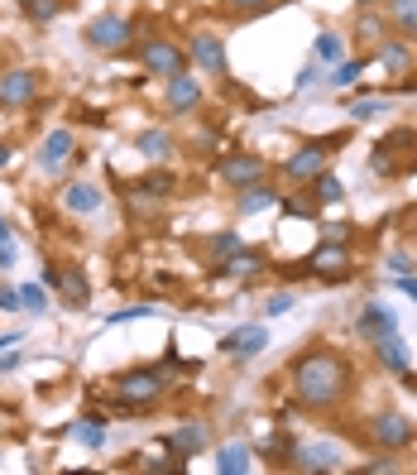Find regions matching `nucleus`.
Instances as JSON below:
<instances>
[{"mask_svg": "<svg viewBox=\"0 0 417 475\" xmlns=\"http://www.w3.org/2000/svg\"><path fill=\"white\" fill-rule=\"evenodd\" d=\"M355 389V365L336 346H307L293 360V394L307 408H336Z\"/></svg>", "mask_w": 417, "mask_h": 475, "instance_id": "nucleus-1", "label": "nucleus"}, {"mask_svg": "<svg viewBox=\"0 0 417 475\" xmlns=\"http://www.w3.org/2000/svg\"><path fill=\"white\" fill-rule=\"evenodd\" d=\"M369 169L384 173V178L413 173V169H417V130H408V125L389 130V135L374 145V154H369Z\"/></svg>", "mask_w": 417, "mask_h": 475, "instance_id": "nucleus-2", "label": "nucleus"}, {"mask_svg": "<svg viewBox=\"0 0 417 475\" xmlns=\"http://www.w3.org/2000/svg\"><path fill=\"white\" fill-rule=\"evenodd\" d=\"M169 389V375L159 370V365H145V370H125L115 375V399L125 403V408H139V403H153Z\"/></svg>", "mask_w": 417, "mask_h": 475, "instance_id": "nucleus-3", "label": "nucleus"}, {"mask_svg": "<svg viewBox=\"0 0 417 475\" xmlns=\"http://www.w3.org/2000/svg\"><path fill=\"white\" fill-rule=\"evenodd\" d=\"M369 442L384 447V451H408V447L417 442L413 418H408V413H398V408L374 413V418H369Z\"/></svg>", "mask_w": 417, "mask_h": 475, "instance_id": "nucleus-4", "label": "nucleus"}, {"mask_svg": "<svg viewBox=\"0 0 417 475\" xmlns=\"http://www.w3.org/2000/svg\"><path fill=\"white\" fill-rule=\"evenodd\" d=\"M139 63L149 67L153 77H177V73H187V49H177L173 39H163V34H153V39L139 44Z\"/></svg>", "mask_w": 417, "mask_h": 475, "instance_id": "nucleus-5", "label": "nucleus"}, {"mask_svg": "<svg viewBox=\"0 0 417 475\" xmlns=\"http://www.w3.org/2000/svg\"><path fill=\"white\" fill-rule=\"evenodd\" d=\"M307 274H317V279H327V283H341V279H350L355 269H350V250H345V241H321L312 259H307Z\"/></svg>", "mask_w": 417, "mask_h": 475, "instance_id": "nucleus-6", "label": "nucleus"}, {"mask_svg": "<svg viewBox=\"0 0 417 475\" xmlns=\"http://www.w3.org/2000/svg\"><path fill=\"white\" fill-rule=\"evenodd\" d=\"M221 183L225 187H249V183H269V163L259 159V154H245V149H235V154H225L221 159Z\"/></svg>", "mask_w": 417, "mask_h": 475, "instance_id": "nucleus-7", "label": "nucleus"}, {"mask_svg": "<svg viewBox=\"0 0 417 475\" xmlns=\"http://www.w3.org/2000/svg\"><path fill=\"white\" fill-rule=\"evenodd\" d=\"M87 44L97 53H125L130 49V20L125 15H97L87 25Z\"/></svg>", "mask_w": 417, "mask_h": 475, "instance_id": "nucleus-8", "label": "nucleus"}, {"mask_svg": "<svg viewBox=\"0 0 417 475\" xmlns=\"http://www.w3.org/2000/svg\"><path fill=\"white\" fill-rule=\"evenodd\" d=\"M193 67H201V73H211V77H231V58H225V39L221 34H211V29H201L193 34Z\"/></svg>", "mask_w": 417, "mask_h": 475, "instance_id": "nucleus-9", "label": "nucleus"}, {"mask_svg": "<svg viewBox=\"0 0 417 475\" xmlns=\"http://www.w3.org/2000/svg\"><path fill=\"white\" fill-rule=\"evenodd\" d=\"M269 346V327L264 322H245V327H231L221 336V355H231V360H249V355H259Z\"/></svg>", "mask_w": 417, "mask_h": 475, "instance_id": "nucleus-10", "label": "nucleus"}, {"mask_svg": "<svg viewBox=\"0 0 417 475\" xmlns=\"http://www.w3.org/2000/svg\"><path fill=\"white\" fill-rule=\"evenodd\" d=\"M34 101H39V73L34 67H10L0 77V106L20 111V106H34Z\"/></svg>", "mask_w": 417, "mask_h": 475, "instance_id": "nucleus-11", "label": "nucleus"}, {"mask_svg": "<svg viewBox=\"0 0 417 475\" xmlns=\"http://www.w3.org/2000/svg\"><path fill=\"white\" fill-rule=\"evenodd\" d=\"M389 15H384V10H374V5H360V15H355V29H350V44H355V49H360V53H374L379 49V44H384L389 39Z\"/></svg>", "mask_w": 417, "mask_h": 475, "instance_id": "nucleus-12", "label": "nucleus"}, {"mask_svg": "<svg viewBox=\"0 0 417 475\" xmlns=\"http://www.w3.org/2000/svg\"><path fill=\"white\" fill-rule=\"evenodd\" d=\"M293 466L297 471H341V447L336 442H303L293 447Z\"/></svg>", "mask_w": 417, "mask_h": 475, "instance_id": "nucleus-13", "label": "nucleus"}, {"mask_svg": "<svg viewBox=\"0 0 417 475\" xmlns=\"http://www.w3.org/2000/svg\"><path fill=\"white\" fill-rule=\"evenodd\" d=\"M327 145H331V139H312V145H303V149H297L288 163H283V173L297 178V183H303V178L312 183V178H317L321 169H327V154H331Z\"/></svg>", "mask_w": 417, "mask_h": 475, "instance_id": "nucleus-14", "label": "nucleus"}, {"mask_svg": "<svg viewBox=\"0 0 417 475\" xmlns=\"http://www.w3.org/2000/svg\"><path fill=\"white\" fill-rule=\"evenodd\" d=\"M163 106H169V115H193L201 106V82L193 73L169 77V97H163Z\"/></svg>", "mask_w": 417, "mask_h": 475, "instance_id": "nucleus-15", "label": "nucleus"}, {"mask_svg": "<svg viewBox=\"0 0 417 475\" xmlns=\"http://www.w3.org/2000/svg\"><path fill=\"white\" fill-rule=\"evenodd\" d=\"M374 360L384 365V370H393V375H408L413 370V351H408V341H403L398 331L374 336Z\"/></svg>", "mask_w": 417, "mask_h": 475, "instance_id": "nucleus-16", "label": "nucleus"}, {"mask_svg": "<svg viewBox=\"0 0 417 475\" xmlns=\"http://www.w3.org/2000/svg\"><path fill=\"white\" fill-rule=\"evenodd\" d=\"M211 447V427L207 423H183L169 432V451L173 456H197V451Z\"/></svg>", "mask_w": 417, "mask_h": 475, "instance_id": "nucleus-17", "label": "nucleus"}, {"mask_svg": "<svg viewBox=\"0 0 417 475\" xmlns=\"http://www.w3.org/2000/svg\"><path fill=\"white\" fill-rule=\"evenodd\" d=\"M53 289L63 293V303H67V307H87V303H91V283H87V274H82L77 265H58Z\"/></svg>", "mask_w": 417, "mask_h": 475, "instance_id": "nucleus-18", "label": "nucleus"}, {"mask_svg": "<svg viewBox=\"0 0 417 475\" xmlns=\"http://www.w3.org/2000/svg\"><path fill=\"white\" fill-rule=\"evenodd\" d=\"M73 145H77L73 130H53V135L43 139V149H39V169H43V173H58V169H63V163L77 154Z\"/></svg>", "mask_w": 417, "mask_h": 475, "instance_id": "nucleus-19", "label": "nucleus"}, {"mask_svg": "<svg viewBox=\"0 0 417 475\" xmlns=\"http://www.w3.org/2000/svg\"><path fill=\"white\" fill-rule=\"evenodd\" d=\"M355 331L360 336H389V331H398V317H393V307H384V303H365V313H360V322H355Z\"/></svg>", "mask_w": 417, "mask_h": 475, "instance_id": "nucleus-20", "label": "nucleus"}, {"mask_svg": "<svg viewBox=\"0 0 417 475\" xmlns=\"http://www.w3.org/2000/svg\"><path fill=\"white\" fill-rule=\"evenodd\" d=\"M259 269H264V255H259V250H240V245H235L231 255L216 259V274H225V279H245V274H259Z\"/></svg>", "mask_w": 417, "mask_h": 475, "instance_id": "nucleus-21", "label": "nucleus"}, {"mask_svg": "<svg viewBox=\"0 0 417 475\" xmlns=\"http://www.w3.org/2000/svg\"><path fill=\"white\" fill-rule=\"evenodd\" d=\"M374 63H384L389 73H408V67H413V44L408 39H393V34H389V39L374 49Z\"/></svg>", "mask_w": 417, "mask_h": 475, "instance_id": "nucleus-22", "label": "nucleus"}, {"mask_svg": "<svg viewBox=\"0 0 417 475\" xmlns=\"http://www.w3.org/2000/svg\"><path fill=\"white\" fill-rule=\"evenodd\" d=\"M63 207L73 211V217H91V211H101V193L91 183H67L63 187Z\"/></svg>", "mask_w": 417, "mask_h": 475, "instance_id": "nucleus-23", "label": "nucleus"}, {"mask_svg": "<svg viewBox=\"0 0 417 475\" xmlns=\"http://www.w3.org/2000/svg\"><path fill=\"white\" fill-rule=\"evenodd\" d=\"M389 29H398V39L417 44V0H389Z\"/></svg>", "mask_w": 417, "mask_h": 475, "instance_id": "nucleus-24", "label": "nucleus"}, {"mask_svg": "<svg viewBox=\"0 0 417 475\" xmlns=\"http://www.w3.org/2000/svg\"><path fill=\"white\" fill-rule=\"evenodd\" d=\"M312 202H317V207H341V202H345V183L331 169H321L312 178Z\"/></svg>", "mask_w": 417, "mask_h": 475, "instance_id": "nucleus-25", "label": "nucleus"}, {"mask_svg": "<svg viewBox=\"0 0 417 475\" xmlns=\"http://www.w3.org/2000/svg\"><path fill=\"white\" fill-rule=\"evenodd\" d=\"M374 63V53H360V58H341V63H331V73H327V82L331 87H355L360 82V73Z\"/></svg>", "mask_w": 417, "mask_h": 475, "instance_id": "nucleus-26", "label": "nucleus"}, {"mask_svg": "<svg viewBox=\"0 0 417 475\" xmlns=\"http://www.w3.org/2000/svg\"><path fill=\"white\" fill-rule=\"evenodd\" d=\"M264 207H279V187H264V183H249L240 187V197H235V211H264Z\"/></svg>", "mask_w": 417, "mask_h": 475, "instance_id": "nucleus-27", "label": "nucleus"}, {"mask_svg": "<svg viewBox=\"0 0 417 475\" xmlns=\"http://www.w3.org/2000/svg\"><path fill=\"white\" fill-rule=\"evenodd\" d=\"M135 149L145 154V159L163 163V159H169V154H173V135H169V130H145V135L135 139Z\"/></svg>", "mask_w": 417, "mask_h": 475, "instance_id": "nucleus-28", "label": "nucleus"}, {"mask_svg": "<svg viewBox=\"0 0 417 475\" xmlns=\"http://www.w3.org/2000/svg\"><path fill=\"white\" fill-rule=\"evenodd\" d=\"M249 466H255V461H249V447H240V442L216 451V471H225V475H245Z\"/></svg>", "mask_w": 417, "mask_h": 475, "instance_id": "nucleus-29", "label": "nucleus"}, {"mask_svg": "<svg viewBox=\"0 0 417 475\" xmlns=\"http://www.w3.org/2000/svg\"><path fill=\"white\" fill-rule=\"evenodd\" d=\"M317 63H341V58H345V39H341V34H317Z\"/></svg>", "mask_w": 417, "mask_h": 475, "instance_id": "nucleus-30", "label": "nucleus"}, {"mask_svg": "<svg viewBox=\"0 0 417 475\" xmlns=\"http://www.w3.org/2000/svg\"><path fill=\"white\" fill-rule=\"evenodd\" d=\"M135 187H139V193H145L149 202H163V197L173 193V173H163V169H159V173H149L145 183H135Z\"/></svg>", "mask_w": 417, "mask_h": 475, "instance_id": "nucleus-31", "label": "nucleus"}, {"mask_svg": "<svg viewBox=\"0 0 417 475\" xmlns=\"http://www.w3.org/2000/svg\"><path fill=\"white\" fill-rule=\"evenodd\" d=\"M20 303L29 307V313H49V289H43V283H25V289H20Z\"/></svg>", "mask_w": 417, "mask_h": 475, "instance_id": "nucleus-32", "label": "nucleus"}, {"mask_svg": "<svg viewBox=\"0 0 417 475\" xmlns=\"http://www.w3.org/2000/svg\"><path fill=\"white\" fill-rule=\"evenodd\" d=\"M345 111H350V121H374L379 111H389V101L384 97H365V101H350Z\"/></svg>", "mask_w": 417, "mask_h": 475, "instance_id": "nucleus-33", "label": "nucleus"}, {"mask_svg": "<svg viewBox=\"0 0 417 475\" xmlns=\"http://www.w3.org/2000/svg\"><path fill=\"white\" fill-rule=\"evenodd\" d=\"M269 5H273V0H225V10H231L235 20H259Z\"/></svg>", "mask_w": 417, "mask_h": 475, "instance_id": "nucleus-34", "label": "nucleus"}, {"mask_svg": "<svg viewBox=\"0 0 417 475\" xmlns=\"http://www.w3.org/2000/svg\"><path fill=\"white\" fill-rule=\"evenodd\" d=\"M58 10H63V0H29L25 15L34 20V25H49V20H58Z\"/></svg>", "mask_w": 417, "mask_h": 475, "instance_id": "nucleus-35", "label": "nucleus"}, {"mask_svg": "<svg viewBox=\"0 0 417 475\" xmlns=\"http://www.w3.org/2000/svg\"><path fill=\"white\" fill-rule=\"evenodd\" d=\"M73 437L82 447H101L106 442V427H101V418H91V423H73Z\"/></svg>", "mask_w": 417, "mask_h": 475, "instance_id": "nucleus-36", "label": "nucleus"}, {"mask_svg": "<svg viewBox=\"0 0 417 475\" xmlns=\"http://www.w3.org/2000/svg\"><path fill=\"white\" fill-rule=\"evenodd\" d=\"M0 269H15V231L5 217H0Z\"/></svg>", "mask_w": 417, "mask_h": 475, "instance_id": "nucleus-37", "label": "nucleus"}, {"mask_svg": "<svg viewBox=\"0 0 417 475\" xmlns=\"http://www.w3.org/2000/svg\"><path fill=\"white\" fill-rule=\"evenodd\" d=\"M293 303H297V298H293L288 289H283V293H269V298H264V317H283Z\"/></svg>", "mask_w": 417, "mask_h": 475, "instance_id": "nucleus-38", "label": "nucleus"}, {"mask_svg": "<svg viewBox=\"0 0 417 475\" xmlns=\"http://www.w3.org/2000/svg\"><path fill=\"white\" fill-rule=\"evenodd\" d=\"M153 307L149 303H139V307H125V313H111L106 317V327H121V322H139V317H149Z\"/></svg>", "mask_w": 417, "mask_h": 475, "instance_id": "nucleus-39", "label": "nucleus"}, {"mask_svg": "<svg viewBox=\"0 0 417 475\" xmlns=\"http://www.w3.org/2000/svg\"><path fill=\"white\" fill-rule=\"evenodd\" d=\"M235 245H240V235H235V231H221L216 241H211V250H216V255H231Z\"/></svg>", "mask_w": 417, "mask_h": 475, "instance_id": "nucleus-40", "label": "nucleus"}, {"mask_svg": "<svg viewBox=\"0 0 417 475\" xmlns=\"http://www.w3.org/2000/svg\"><path fill=\"white\" fill-rule=\"evenodd\" d=\"M20 289H0V313H20Z\"/></svg>", "mask_w": 417, "mask_h": 475, "instance_id": "nucleus-41", "label": "nucleus"}, {"mask_svg": "<svg viewBox=\"0 0 417 475\" xmlns=\"http://www.w3.org/2000/svg\"><path fill=\"white\" fill-rule=\"evenodd\" d=\"M384 265H389V274H413V259L408 255H389Z\"/></svg>", "mask_w": 417, "mask_h": 475, "instance_id": "nucleus-42", "label": "nucleus"}, {"mask_svg": "<svg viewBox=\"0 0 417 475\" xmlns=\"http://www.w3.org/2000/svg\"><path fill=\"white\" fill-rule=\"evenodd\" d=\"M317 77H321V63H307L303 73H297V87H312Z\"/></svg>", "mask_w": 417, "mask_h": 475, "instance_id": "nucleus-43", "label": "nucleus"}, {"mask_svg": "<svg viewBox=\"0 0 417 475\" xmlns=\"http://www.w3.org/2000/svg\"><path fill=\"white\" fill-rule=\"evenodd\" d=\"M15 370H20V355L5 351V355H0V375H15Z\"/></svg>", "mask_w": 417, "mask_h": 475, "instance_id": "nucleus-44", "label": "nucleus"}, {"mask_svg": "<svg viewBox=\"0 0 417 475\" xmlns=\"http://www.w3.org/2000/svg\"><path fill=\"white\" fill-rule=\"evenodd\" d=\"M398 289H403V293H408V298L417 303V274H398Z\"/></svg>", "mask_w": 417, "mask_h": 475, "instance_id": "nucleus-45", "label": "nucleus"}, {"mask_svg": "<svg viewBox=\"0 0 417 475\" xmlns=\"http://www.w3.org/2000/svg\"><path fill=\"white\" fill-rule=\"evenodd\" d=\"M379 471H398V461L384 456V461H369V466H365V475H379Z\"/></svg>", "mask_w": 417, "mask_h": 475, "instance_id": "nucleus-46", "label": "nucleus"}, {"mask_svg": "<svg viewBox=\"0 0 417 475\" xmlns=\"http://www.w3.org/2000/svg\"><path fill=\"white\" fill-rule=\"evenodd\" d=\"M327 241H350V226H327Z\"/></svg>", "mask_w": 417, "mask_h": 475, "instance_id": "nucleus-47", "label": "nucleus"}, {"mask_svg": "<svg viewBox=\"0 0 417 475\" xmlns=\"http://www.w3.org/2000/svg\"><path fill=\"white\" fill-rule=\"evenodd\" d=\"M15 341H25V336H20V331H5V336H0V351H10Z\"/></svg>", "mask_w": 417, "mask_h": 475, "instance_id": "nucleus-48", "label": "nucleus"}, {"mask_svg": "<svg viewBox=\"0 0 417 475\" xmlns=\"http://www.w3.org/2000/svg\"><path fill=\"white\" fill-rule=\"evenodd\" d=\"M403 91H408V97H417V77H408V82H403Z\"/></svg>", "mask_w": 417, "mask_h": 475, "instance_id": "nucleus-49", "label": "nucleus"}, {"mask_svg": "<svg viewBox=\"0 0 417 475\" xmlns=\"http://www.w3.org/2000/svg\"><path fill=\"white\" fill-rule=\"evenodd\" d=\"M5 163H10V145H0V169H5Z\"/></svg>", "mask_w": 417, "mask_h": 475, "instance_id": "nucleus-50", "label": "nucleus"}, {"mask_svg": "<svg viewBox=\"0 0 417 475\" xmlns=\"http://www.w3.org/2000/svg\"><path fill=\"white\" fill-rule=\"evenodd\" d=\"M408 389H413V394H417V375H408Z\"/></svg>", "mask_w": 417, "mask_h": 475, "instance_id": "nucleus-51", "label": "nucleus"}, {"mask_svg": "<svg viewBox=\"0 0 417 475\" xmlns=\"http://www.w3.org/2000/svg\"><path fill=\"white\" fill-rule=\"evenodd\" d=\"M20 5H29V0H20Z\"/></svg>", "mask_w": 417, "mask_h": 475, "instance_id": "nucleus-52", "label": "nucleus"}]
</instances>
